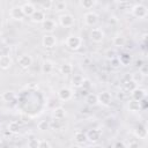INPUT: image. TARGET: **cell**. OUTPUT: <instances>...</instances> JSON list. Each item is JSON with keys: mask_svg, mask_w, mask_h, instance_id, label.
<instances>
[{"mask_svg": "<svg viewBox=\"0 0 148 148\" xmlns=\"http://www.w3.org/2000/svg\"><path fill=\"white\" fill-rule=\"evenodd\" d=\"M131 13L134 17L136 18H146L147 17V14H148V9L145 5L142 3H136L132 7L131 9Z\"/></svg>", "mask_w": 148, "mask_h": 148, "instance_id": "6da1fadb", "label": "cell"}, {"mask_svg": "<svg viewBox=\"0 0 148 148\" xmlns=\"http://www.w3.org/2000/svg\"><path fill=\"white\" fill-rule=\"evenodd\" d=\"M82 45V38L76 35H71L66 39V46L71 50H79Z\"/></svg>", "mask_w": 148, "mask_h": 148, "instance_id": "7a4b0ae2", "label": "cell"}, {"mask_svg": "<svg viewBox=\"0 0 148 148\" xmlns=\"http://www.w3.org/2000/svg\"><path fill=\"white\" fill-rule=\"evenodd\" d=\"M59 24L64 28H72L75 24V18L72 14L65 13L59 16Z\"/></svg>", "mask_w": 148, "mask_h": 148, "instance_id": "3957f363", "label": "cell"}, {"mask_svg": "<svg viewBox=\"0 0 148 148\" xmlns=\"http://www.w3.org/2000/svg\"><path fill=\"white\" fill-rule=\"evenodd\" d=\"M83 21H84V24L88 25V27H94L97 24L98 22V14L94 10H89L84 14L83 16Z\"/></svg>", "mask_w": 148, "mask_h": 148, "instance_id": "277c9868", "label": "cell"}, {"mask_svg": "<svg viewBox=\"0 0 148 148\" xmlns=\"http://www.w3.org/2000/svg\"><path fill=\"white\" fill-rule=\"evenodd\" d=\"M89 37H90V39H91L94 43H101V42L104 40L105 34H104L103 29H101V28H92V29L90 30Z\"/></svg>", "mask_w": 148, "mask_h": 148, "instance_id": "5b68a950", "label": "cell"}, {"mask_svg": "<svg viewBox=\"0 0 148 148\" xmlns=\"http://www.w3.org/2000/svg\"><path fill=\"white\" fill-rule=\"evenodd\" d=\"M42 45L45 49H53L57 45V38L52 34H45L42 37Z\"/></svg>", "mask_w": 148, "mask_h": 148, "instance_id": "8992f818", "label": "cell"}, {"mask_svg": "<svg viewBox=\"0 0 148 148\" xmlns=\"http://www.w3.org/2000/svg\"><path fill=\"white\" fill-rule=\"evenodd\" d=\"M97 101L103 106H110L112 103V95L109 91H101L97 94Z\"/></svg>", "mask_w": 148, "mask_h": 148, "instance_id": "52a82bcc", "label": "cell"}, {"mask_svg": "<svg viewBox=\"0 0 148 148\" xmlns=\"http://www.w3.org/2000/svg\"><path fill=\"white\" fill-rule=\"evenodd\" d=\"M86 136H87V141L95 143V142L99 141V139L102 136V131L99 128H91L86 133Z\"/></svg>", "mask_w": 148, "mask_h": 148, "instance_id": "ba28073f", "label": "cell"}, {"mask_svg": "<svg viewBox=\"0 0 148 148\" xmlns=\"http://www.w3.org/2000/svg\"><path fill=\"white\" fill-rule=\"evenodd\" d=\"M57 96H58V98H59L60 101L67 102V101H69V99L73 97V91H72V89H69V88H67V87H62V88H60V89L58 90Z\"/></svg>", "mask_w": 148, "mask_h": 148, "instance_id": "9c48e42d", "label": "cell"}, {"mask_svg": "<svg viewBox=\"0 0 148 148\" xmlns=\"http://www.w3.org/2000/svg\"><path fill=\"white\" fill-rule=\"evenodd\" d=\"M9 15H10V17L13 18V20H15V21H21V20H23L24 18V13H23V10H22V7L21 6H14V7H12L10 8V10H9Z\"/></svg>", "mask_w": 148, "mask_h": 148, "instance_id": "30bf717a", "label": "cell"}, {"mask_svg": "<svg viewBox=\"0 0 148 148\" xmlns=\"http://www.w3.org/2000/svg\"><path fill=\"white\" fill-rule=\"evenodd\" d=\"M17 64L21 68L23 69H28L31 65H32V57L30 54H22L20 56V58L17 59Z\"/></svg>", "mask_w": 148, "mask_h": 148, "instance_id": "8fae6325", "label": "cell"}, {"mask_svg": "<svg viewBox=\"0 0 148 148\" xmlns=\"http://www.w3.org/2000/svg\"><path fill=\"white\" fill-rule=\"evenodd\" d=\"M40 24H42V29L44 31H46V32H50V34L56 30V28H57V23L52 18H45Z\"/></svg>", "mask_w": 148, "mask_h": 148, "instance_id": "7c38bea8", "label": "cell"}, {"mask_svg": "<svg viewBox=\"0 0 148 148\" xmlns=\"http://www.w3.org/2000/svg\"><path fill=\"white\" fill-rule=\"evenodd\" d=\"M146 95H147L146 89L140 88V87H138V86L131 91V96H132V98L135 99V101H139V102H140L141 99L146 98Z\"/></svg>", "mask_w": 148, "mask_h": 148, "instance_id": "4fadbf2b", "label": "cell"}, {"mask_svg": "<svg viewBox=\"0 0 148 148\" xmlns=\"http://www.w3.org/2000/svg\"><path fill=\"white\" fill-rule=\"evenodd\" d=\"M13 65V59L9 54H1L0 56V68L6 71L9 69Z\"/></svg>", "mask_w": 148, "mask_h": 148, "instance_id": "5bb4252c", "label": "cell"}, {"mask_svg": "<svg viewBox=\"0 0 148 148\" xmlns=\"http://www.w3.org/2000/svg\"><path fill=\"white\" fill-rule=\"evenodd\" d=\"M133 133H134V135H135L138 139H142V140H145V139L147 138V134H148L147 127H146L143 124H139L138 126H135Z\"/></svg>", "mask_w": 148, "mask_h": 148, "instance_id": "9a60e30c", "label": "cell"}, {"mask_svg": "<svg viewBox=\"0 0 148 148\" xmlns=\"http://www.w3.org/2000/svg\"><path fill=\"white\" fill-rule=\"evenodd\" d=\"M53 69H54V62L52 60L46 59L43 61V64L40 66V71L43 74H51L53 72Z\"/></svg>", "mask_w": 148, "mask_h": 148, "instance_id": "2e32d148", "label": "cell"}, {"mask_svg": "<svg viewBox=\"0 0 148 148\" xmlns=\"http://www.w3.org/2000/svg\"><path fill=\"white\" fill-rule=\"evenodd\" d=\"M45 13L44 10H40V9H36L32 15L30 16V20L34 22V23H42L44 20H45Z\"/></svg>", "mask_w": 148, "mask_h": 148, "instance_id": "e0dca14e", "label": "cell"}, {"mask_svg": "<svg viewBox=\"0 0 148 148\" xmlns=\"http://www.w3.org/2000/svg\"><path fill=\"white\" fill-rule=\"evenodd\" d=\"M66 116V110L62 106H56L54 109H52V117L54 119H64Z\"/></svg>", "mask_w": 148, "mask_h": 148, "instance_id": "ac0fdd59", "label": "cell"}, {"mask_svg": "<svg viewBox=\"0 0 148 148\" xmlns=\"http://www.w3.org/2000/svg\"><path fill=\"white\" fill-rule=\"evenodd\" d=\"M73 139L74 141L77 143V145H83L86 141H87V136H86V133H83L82 131H76L73 135Z\"/></svg>", "mask_w": 148, "mask_h": 148, "instance_id": "d6986e66", "label": "cell"}, {"mask_svg": "<svg viewBox=\"0 0 148 148\" xmlns=\"http://www.w3.org/2000/svg\"><path fill=\"white\" fill-rule=\"evenodd\" d=\"M127 109H128V111H131V112H138V111H140V110H141L140 102L132 98V99L128 101V103H127Z\"/></svg>", "mask_w": 148, "mask_h": 148, "instance_id": "ffe728a7", "label": "cell"}, {"mask_svg": "<svg viewBox=\"0 0 148 148\" xmlns=\"http://www.w3.org/2000/svg\"><path fill=\"white\" fill-rule=\"evenodd\" d=\"M59 71L62 75H71L73 73V65L69 62H64L62 65H60Z\"/></svg>", "mask_w": 148, "mask_h": 148, "instance_id": "44dd1931", "label": "cell"}, {"mask_svg": "<svg viewBox=\"0 0 148 148\" xmlns=\"http://www.w3.org/2000/svg\"><path fill=\"white\" fill-rule=\"evenodd\" d=\"M7 128H8L9 133L17 134V133L20 132V130H21V125H20V123H18L17 120H12V121L8 124Z\"/></svg>", "mask_w": 148, "mask_h": 148, "instance_id": "7402d4cb", "label": "cell"}, {"mask_svg": "<svg viewBox=\"0 0 148 148\" xmlns=\"http://www.w3.org/2000/svg\"><path fill=\"white\" fill-rule=\"evenodd\" d=\"M22 7V10H23V13H24V15L25 16H31L32 15V13L36 10V8H35V6L31 3V2H25L23 6H21Z\"/></svg>", "mask_w": 148, "mask_h": 148, "instance_id": "603a6c76", "label": "cell"}, {"mask_svg": "<svg viewBox=\"0 0 148 148\" xmlns=\"http://www.w3.org/2000/svg\"><path fill=\"white\" fill-rule=\"evenodd\" d=\"M112 44H113L114 46H117V47H123V46L126 44V38H125V36H123V35H117V36H114L113 39H112Z\"/></svg>", "mask_w": 148, "mask_h": 148, "instance_id": "cb8c5ba5", "label": "cell"}, {"mask_svg": "<svg viewBox=\"0 0 148 148\" xmlns=\"http://www.w3.org/2000/svg\"><path fill=\"white\" fill-rule=\"evenodd\" d=\"M83 80H84V77H83L81 74H74L71 82H72V86H73L74 88H81Z\"/></svg>", "mask_w": 148, "mask_h": 148, "instance_id": "d4e9b609", "label": "cell"}, {"mask_svg": "<svg viewBox=\"0 0 148 148\" xmlns=\"http://www.w3.org/2000/svg\"><path fill=\"white\" fill-rule=\"evenodd\" d=\"M15 97H16V95L13 90H6L1 94V98L3 102H13L15 99Z\"/></svg>", "mask_w": 148, "mask_h": 148, "instance_id": "484cf974", "label": "cell"}, {"mask_svg": "<svg viewBox=\"0 0 148 148\" xmlns=\"http://www.w3.org/2000/svg\"><path fill=\"white\" fill-rule=\"evenodd\" d=\"M52 8L56 12H64V10H66L67 5L64 0H56V1H53V7Z\"/></svg>", "mask_w": 148, "mask_h": 148, "instance_id": "4316f807", "label": "cell"}, {"mask_svg": "<svg viewBox=\"0 0 148 148\" xmlns=\"http://www.w3.org/2000/svg\"><path fill=\"white\" fill-rule=\"evenodd\" d=\"M135 84H139V83H141L142 81H143V79H145V76L139 72V71H136V72H133L132 74H131V77H130Z\"/></svg>", "mask_w": 148, "mask_h": 148, "instance_id": "83f0119b", "label": "cell"}, {"mask_svg": "<svg viewBox=\"0 0 148 148\" xmlns=\"http://www.w3.org/2000/svg\"><path fill=\"white\" fill-rule=\"evenodd\" d=\"M118 59H119V61H120V65H123V66L130 65V64H131V60H132V58H131V56H130L128 53H123V54H120V57H118Z\"/></svg>", "mask_w": 148, "mask_h": 148, "instance_id": "f1b7e54d", "label": "cell"}, {"mask_svg": "<svg viewBox=\"0 0 148 148\" xmlns=\"http://www.w3.org/2000/svg\"><path fill=\"white\" fill-rule=\"evenodd\" d=\"M86 103H87L88 105H90V106L96 105V104L98 103V101H97V95H96V94H88L87 97H86Z\"/></svg>", "mask_w": 148, "mask_h": 148, "instance_id": "f546056e", "label": "cell"}, {"mask_svg": "<svg viewBox=\"0 0 148 148\" xmlns=\"http://www.w3.org/2000/svg\"><path fill=\"white\" fill-rule=\"evenodd\" d=\"M37 128H38L39 131H42V132L49 131V130L51 128V121H49V120H40V121L37 124Z\"/></svg>", "mask_w": 148, "mask_h": 148, "instance_id": "4dcf8cb0", "label": "cell"}, {"mask_svg": "<svg viewBox=\"0 0 148 148\" xmlns=\"http://www.w3.org/2000/svg\"><path fill=\"white\" fill-rule=\"evenodd\" d=\"M39 6L43 10H50L53 7V0H39Z\"/></svg>", "mask_w": 148, "mask_h": 148, "instance_id": "1f68e13d", "label": "cell"}, {"mask_svg": "<svg viewBox=\"0 0 148 148\" xmlns=\"http://www.w3.org/2000/svg\"><path fill=\"white\" fill-rule=\"evenodd\" d=\"M135 87H136V84L130 79L128 81H125V82H124V84H123V90L126 91V92H131Z\"/></svg>", "mask_w": 148, "mask_h": 148, "instance_id": "d6a6232c", "label": "cell"}, {"mask_svg": "<svg viewBox=\"0 0 148 148\" xmlns=\"http://www.w3.org/2000/svg\"><path fill=\"white\" fill-rule=\"evenodd\" d=\"M80 5L84 9H91L96 5V0H80Z\"/></svg>", "mask_w": 148, "mask_h": 148, "instance_id": "836d02e7", "label": "cell"}, {"mask_svg": "<svg viewBox=\"0 0 148 148\" xmlns=\"http://www.w3.org/2000/svg\"><path fill=\"white\" fill-rule=\"evenodd\" d=\"M38 142H39V140H37L35 138L29 139L27 142V147L28 148H38Z\"/></svg>", "mask_w": 148, "mask_h": 148, "instance_id": "e575fe53", "label": "cell"}, {"mask_svg": "<svg viewBox=\"0 0 148 148\" xmlns=\"http://www.w3.org/2000/svg\"><path fill=\"white\" fill-rule=\"evenodd\" d=\"M52 147V145L47 141V140H39V142H38V148H51Z\"/></svg>", "mask_w": 148, "mask_h": 148, "instance_id": "d590c367", "label": "cell"}, {"mask_svg": "<svg viewBox=\"0 0 148 148\" xmlns=\"http://www.w3.org/2000/svg\"><path fill=\"white\" fill-rule=\"evenodd\" d=\"M110 61H111V66H112V67H114V68H117V67L121 66V65H120V61H119V59H118L117 57L111 58V59H110Z\"/></svg>", "mask_w": 148, "mask_h": 148, "instance_id": "8d00e7d4", "label": "cell"}, {"mask_svg": "<svg viewBox=\"0 0 148 148\" xmlns=\"http://www.w3.org/2000/svg\"><path fill=\"white\" fill-rule=\"evenodd\" d=\"M90 87H91L90 81H89L88 79H84V80H83V82H82L81 88H83V90H88V89H90Z\"/></svg>", "mask_w": 148, "mask_h": 148, "instance_id": "74e56055", "label": "cell"}, {"mask_svg": "<svg viewBox=\"0 0 148 148\" xmlns=\"http://www.w3.org/2000/svg\"><path fill=\"white\" fill-rule=\"evenodd\" d=\"M139 72L143 75V76H146L147 74H148V68H147V65H141L140 67H139Z\"/></svg>", "mask_w": 148, "mask_h": 148, "instance_id": "f35d334b", "label": "cell"}, {"mask_svg": "<svg viewBox=\"0 0 148 148\" xmlns=\"http://www.w3.org/2000/svg\"><path fill=\"white\" fill-rule=\"evenodd\" d=\"M126 147H138L139 146V142H135V141H132L130 143H125Z\"/></svg>", "mask_w": 148, "mask_h": 148, "instance_id": "ab89813d", "label": "cell"}, {"mask_svg": "<svg viewBox=\"0 0 148 148\" xmlns=\"http://www.w3.org/2000/svg\"><path fill=\"white\" fill-rule=\"evenodd\" d=\"M114 146H116V147H126L125 142H116Z\"/></svg>", "mask_w": 148, "mask_h": 148, "instance_id": "60d3db41", "label": "cell"}, {"mask_svg": "<svg viewBox=\"0 0 148 148\" xmlns=\"http://www.w3.org/2000/svg\"><path fill=\"white\" fill-rule=\"evenodd\" d=\"M118 2H120V3H126V2H128L130 0H117Z\"/></svg>", "mask_w": 148, "mask_h": 148, "instance_id": "b9f144b4", "label": "cell"}, {"mask_svg": "<svg viewBox=\"0 0 148 148\" xmlns=\"http://www.w3.org/2000/svg\"><path fill=\"white\" fill-rule=\"evenodd\" d=\"M1 34H2V27H1V24H0V36H1Z\"/></svg>", "mask_w": 148, "mask_h": 148, "instance_id": "7bdbcfd3", "label": "cell"}, {"mask_svg": "<svg viewBox=\"0 0 148 148\" xmlns=\"http://www.w3.org/2000/svg\"><path fill=\"white\" fill-rule=\"evenodd\" d=\"M2 145H3V142H2V140L0 139V146H2Z\"/></svg>", "mask_w": 148, "mask_h": 148, "instance_id": "ee69618b", "label": "cell"}, {"mask_svg": "<svg viewBox=\"0 0 148 148\" xmlns=\"http://www.w3.org/2000/svg\"><path fill=\"white\" fill-rule=\"evenodd\" d=\"M0 2H1V0H0Z\"/></svg>", "mask_w": 148, "mask_h": 148, "instance_id": "f6af8a7d", "label": "cell"}]
</instances>
